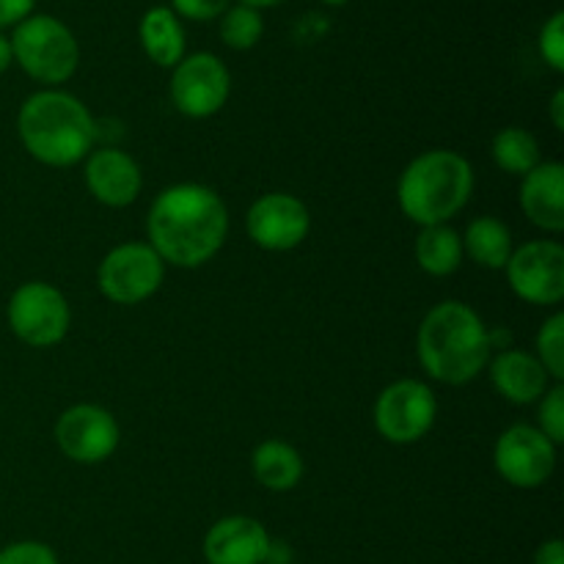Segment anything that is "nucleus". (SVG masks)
I'll list each match as a JSON object with an SVG mask.
<instances>
[{"mask_svg": "<svg viewBox=\"0 0 564 564\" xmlns=\"http://www.w3.org/2000/svg\"><path fill=\"white\" fill-rule=\"evenodd\" d=\"M121 430L113 413L105 408L83 402L66 408L55 424V444L69 460L80 466H97L119 449Z\"/></svg>", "mask_w": 564, "mask_h": 564, "instance_id": "obj_12", "label": "nucleus"}, {"mask_svg": "<svg viewBox=\"0 0 564 564\" xmlns=\"http://www.w3.org/2000/svg\"><path fill=\"white\" fill-rule=\"evenodd\" d=\"M11 64H14V53H11V42H9V36H3V33H0V75H3V72L9 69Z\"/></svg>", "mask_w": 564, "mask_h": 564, "instance_id": "obj_33", "label": "nucleus"}, {"mask_svg": "<svg viewBox=\"0 0 564 564\" xmlns=\"http://www.w3.org/2000/svg\"><path fill=\"white\" fill-rule=\"evenodd\" d=\"M246 229L264 251H292L306 240L312 218L301 198L290 193H264L248 209Z\"/></svg>", "mask_w": 564, "mask_h": 564, "instance_id": "obj_13", "label": "nucleus"}, {"mask_svg": "<svg viewBox=\"0 0 564 564\" xmlns=\"http://www.w3.org/2000/svg\"><path fill=\"white\" fill-rule=\"evenodd\" d=\"M540 55L554 72L564 69V14L556 11L540 31Z\"/></svg>", "mask_w": 564, "mask_h": 564, "instance_id": "obj_26", "label": "nucleus"}, {"mask_svg": "<svg viewBox=\"0 0 564 564\" xmlns=\"http://www.w3.org/2000/svg\"><path fill=\"white\" fill-rule=\"evenodd\" d=\"M231 94V75L213 53H191L174 66L171 99L187 119H209L226 105Z\"/></svg>", "mask_w": 564, "mask_h": 564, "instance_id": "obj_9", "label": "nucleus"}, {"mask_svg": "<svg viewBox=\"0 0 564 564\" xmlns=\"http://www.w3.org/2000/svg\"><path fill=\"white\" fill-rule=\"evenodd\" d=\"M36 0H0V28H17L33 14Z\"/></svg>", "mask_w": 564, "mask_h": 564, "instance_id": "obj_29", "label": "nucleus"}, {"mask_svg": "<svg viewBox=\"0 0 564 564\" xmlns=\"http://www.w3.org/2000/svg\"><path fill=\"white\" fill-rule=\"evenodd\" d=\"M262 33H264L262 11L251 9V6L237 3V6H229V9L220 14V39H224L226 47L251 50L257 47Z\"/></svg>", "mask_w": 564, "mask_h": 564, "instance_id": "obj_23", "label": "nucleus"}, {"mask_svg": "<svg viewBox=\"0 0 564 564\" xmlns=\"http://www.w3.org/2000/svg\"><path fill=\"white\" fill-rule=\"evenodd\" d=\"M11 334L31 347H53L66 336L72 312L66 297L44 281H25L17 286L6 306Z\"/></svg>", "mask_w": 564, "mask_h": 564, "instance_id": "obj_6", "label": "nucleus"}, {"mask_svg": "<svg viewBox=\"0 0 564 564\" xmlns=\"http://www.w3.org/2000/svg\"><path fill=\"white\" fill-rule=\"evenodd\" d=\"M490 330L471 306L444 301L419 325V361L424 372L446 386L471 383L490 364Z\"/></svg>", "mask_w": 564, "mask_h": 564, "instance_id": "obj_2", "label": "nucleus"}, {"mask_svg": "<svg viewBox=\"0 0 564 564\" xmlns=\"http://www.w3.org/2000/svg\"><path fill=\"white\" fill-rule=\"evenodd\" d=\"M494 466L512 488L534 490L554 474L556 444H551L532 424H512L496 441Z\"/></svg>", "mask_w": 564, "mask_h": 564, "instance_id": "obj_10", "label": "nucleus"}, {"mask_svg": "<svg viewBox=\"0 0 564 564\" xmlns=\"http://www.w3.org/2000/svg\"><path fill=\"white\" fill-rule=\"evenodd\" d=\"M507 281L521 301L554 306L564 297V248L554 240H532L516 248L507 262Z\"/></svg>", "mask_w": 564, "mask_h": 564, "instance_id": "obj_11", "label": "nucleus"}, {"mask_svg": "<svg viewBox=\"0 0 564 564\" xmlns=\"http://www.w3.org/2000/svg\"><path fill=\"white\" fill-rule=\"evenodd\" d=\"M521 207L527 218L538 229L556 231L564 229V165L540 163L529 171L521 182Z\"/></svg>", "mask_w": 564, "mask_h": 564, "instance_id": "obj_17", "label": "nucleus"}, {"mask_svg": "<svg viewBox=\"0 0 564 564\" xmlns=\"http://www.w3.org/2000/svg\"><path fill=\"white\" fill-rule=\"evenodd\" d=\"M242 6H251V9L262 11V9H273V6L284 3V0H240Z\"/></svg>", "mask_w": 564, "mask_h": 564, "instance_id": "obj_34", "label": "nucleus"}, {"mask_svg": "<svg viewBox=\"0 0 564 564\" xmlns=\"http://www.w3.org/2000/svg\"><path fill=\"white\" fill-rule=\"evenodd\" d=\"M512 251L516 248H512L510 229L494 215H482V218L471 220L466 235H463V253H468L474 262L488 270H505Z\"/></svg>", "mask_w": 564, "mask_h": 564, "instance_id": "obj_20", "label": "nucleus"}, {"mask_svg": "<svg viewBox=\"0 0 564 564\" xmlns=\"http://www.w3.org/2000/svg\"><path fill=\"white\" fill-rule=\"evenodd\" d=\"M551 121H554L556 130H564V91L556 88L554 97H551Z\"/></svg>", "mask_w": 564, "mask_h": 564, "instance_id": "obj_32", "label": "nucleus"}, {"mask_svg": "<svg viewBox=\"0 0 564 564\" xmlns=\"http://www.w3.org/2000/svg\"><path fill=\"white\" fill-rule=\"evenodd\" d=\"M490 380H494L496 391L512 405H532V402L543 400L549 386V372L538 356L527 350H501L499 356L490 361Z\"/></svg>", "mask_w": 564, "mask_h": 564, "instance_id": "obj_16", "label": "nucleus"}, {"mask_svg": "<svg viewBox=\"0 0 564 564\" xmlns=\"http://www.w3.org/2000/svg\"><path fill=\"white\" fill-rule=\"evenodd\" d=\"M538 422H540V433L551 441V444L560 446L564 441V389L562 383L551 386L549 391L540 400V411H538Z\"/></svg>", "mask_w": 564, "mask_h": 564, "instance_id": "obj_25", "label": "nucleus"}, {"mask_svg": "<svg viewBox=\"0 0 564 564\" xmlns=\"http://www.w3.org/2000/svg\"><path fill=\"white\" fill-rule=\"evenodd\" d=\"M490 152H494V160L499 169L516 176H527L529 171L543 163L538 138L529 130H523V127H505L494 138V149Z\"/></svg>", "mask_w": 564, "mask_h": 564, "instance_id": "obj_22", "label": "nucleus"}, {"mask_svg": "<svg viewBox=\"0 0 564 564\" xmlns=\"http://www.w3.org/2000/svg\"><path fill=\"white\" fill-rule=\"evenodd\" d=\"M11 53L28 77L44 86H61L80 64V47L69 28L50 14H31L11 33Z\"/></svg>", "mask_w": 564, "mask_h": 564, "instance_id": "obj_5", "label": "nucleus"}, {"mask_svg": "<svg viewBox=\"0 0 564 564\" xmlns=\"http://www.w3.org/2000/svg\"><path fill=\"white\" fill-rule=\"evenodd\" d=\"M471 191V163L452 149H433L405 165L397 185V202L413 224L438 226L449 224L466 207Z\"/></svg>", "mask_w": 564, "mask_h": 564, "instance_id": "obj_4", "label": "nucleus"}, {"mask_svg": "<svg viewBox=\"0 0 564 564\" xmlns=\"http://www.w3.org/2000/svg\"><path fill=\"white\" fill-rule=\"evenodd\" d=\"M538 361L556 383L564 378V314H551L538 330Z\"/></svg>", "mask_w": 564, "mask_h": 564, "instance_id": "obj_24", "label": "nucleus"}, {"mask_svg": "<svg viewBox=\"0 0 564 564\" xmlns=\"http://www.w3.org/2000/svg\"><path fill=\"white\" fill-rule=\"evenodd\" d=\"M416 262L435 279L452 275L463 262V237L449 224L422 226L416 237Z\"/></svg>", "mask_w": 564, "mask_h": 564, "instance_id": "obj_21", "label": "nucleus"}, {"mask_svg": "<svg viewBox=\"0 0 564 564\" xmlns=\"http://www.w3.org/2000/svg\"><path fill=\"white\" fill-rule=\"evenodd\" d=\"M86 185L105 207H130L141 196L143 176L135 160L121 149H94L86 158Z\"/></svg>", "mask_w": 564, "mask_h": 564, "instance_id": "obj_15", "label": "nucleus"}, {"mask_svg": "<svg viewBox=\"0 0 564 564\" xmlns=\"http://www.w3.org/2000/svg\"><path fill=\"white\" fill-rule=\"evenodd\" d=\"M0 564H61L50 545L36 540H20L0 549Z\"/></svg>", "mask_w": 564, "mask_h": 564, "instance_id": "obj_27", "label": "nucleus"}, {"mask_svg": "<svg viewBox=\"0 0 564 564\" xmlns=\"http://www.w3.org/2000/svg\"><path fill=\"white\" fill-rule=\"evenodd\" d=\"M253 477L262 488L273 490V494H286V490L297 488L303 479V457L292 444L279 438H268L253 449L251 455Z\"/></svg>", "mask_w": 564, "mask_h": 564, "instance_id": "obj_19", "label": "nucleus"}, {"mask_svg": "<svg viewBox=\"0 0 564 564\" xmlns=\"http://www.w3.org/2000/svg\"><path fill=\"white\" fill-rule=\"evenodd\" d=\"M270 534L257 518L229 516L213 523L204 534V560L207 564H264Z\"/></svg>", "mask_w": 564, "mask_h": 564, "instance_id": "obj_14", "label": "nucleus"}, {"mask_svg": "<svg viewBox=\"0 0 564 564\" xmlns=\"http://www.w3.org/2000/svg\"><path fill=\"white\" fill-rule=\"evenodd\" d=\"M165 279V262L147 242L116 246L97 270V286L108 301L135 306L149 301Z\"/></svg>", "mask_w": 564, "mask_h": 564, "instance_id": "obj_8", "label": "nucleus"}, {"mask_svg": "<svg viewBox=\"0 0 564 564\" xmlns=\"http://www.w3.org/2000/svg\"><path fill=\"white\" fill-rule=\"evenodd\" d=\"M149 246L165 264L202 268L224 248L229 213L213 187L198 182L171 185L152 202L147 218Z\"/></svg>", "mask_w": 564, "mask_h": 564, "instance_id": "obj_1", "label": "nucleus"}, {"mask_svg": "<svg viewBox=\"0 0 564 564\" xmlns=\"http://www.w3.org/2000/svg\"><path fill=\"white\" fill-rule=\"evenodd\" d=\"M138 39L149 58L163 69H174L185 58V28L169 6H154L141 17Z\"/></svg>", "mask_w": 564, "mask_h": 564, "instance_id": "obj_18", "label": "nucleus"}, {"mask_svg": "<svg viewBox=\"0 0 564 564\" xmlns=\"http://www.w3.org/2000/svg\"><path fill=\"white\" fill-rule=\"evenodd\" d=\"M17 130L25 152L53 169H66L94 152L97 121L86 105L58 88L31 94L17 113Z\"/></svg>", "mask_w": 564, "mask_h": 564, "instance_id": "obj_3", "label": "nucleus"}, {"mask_svg": "<svg viewBox=\"0 0 564 564\" xmlns=\"http://www.w3.org/2000/svg\"><path fill=\"white\" fill-rule=\"evenodd\" d=\"M264 564H292V549L284 543V540H270Z\"/></svg>", "mask_w": 564, "mask_h": 564, "instance_id": "obj_31", "label": "nucleus"}, {"mask_svg": "<svg viewBox=\"0 0 564 564\" xmlns=\"http://www.w3.org/2000/svg\"><path fill=\"white\" fill-rule=\"evenodd\" d=\"M534 564H564V543L562 540H549L534 554Z\"/></svg>", "mask_w": 564, "mask_h": 564, "instance_id": "obj_30", "label": "nucleus"}, {"mask_svg": "<svg viewBox=\"0 0 564 564\" xmlns=\"http://www.w3.org/2000/svg\"><path fill=\"white\" fill-rule=\"evenodd\" d=\"M438 400L422 380H394L375 402V427L389 444H416L433 430Z\"/></svg>", "mask_w": 564, "mask_h": 564, "instance_id": "obj_7", "label": "nucleus"}, {"mask_svg": "<svg viewBox=\"0 0 564 564\" xmlns=\"http://www.w3.org/2000/svg\"><path fill=\"white\" fill-rule=\"evenodd\" d=\"M323 3H328V6H345V3H350V0H323Z\"/></svg>", "mask_w": 564, "mask_h": 564, "instance_id": "obj_35", "label": "nucleus"}, {"mask_svg": "<svg viewBox=\"0 0 564 564\" xmlns=\"http://www.w3.org/2000/svg\"><path fill=\"white\" fill-rule=\"evenodd\" d=\"M231 6V0H171V11L182 20L193 22H209L218 20L226 9Z\"/></svg>", "mask_w": 564, "mask_h": 564, "instance_id": "obj_28", "label": "nucleus"}]
</instances>
